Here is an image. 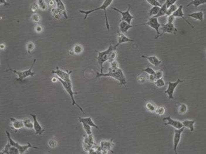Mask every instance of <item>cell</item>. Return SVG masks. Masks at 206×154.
Returning <instances> with one entry per match:
<instances>
[{
  "label": "cell",
  "instance_id": "1",
  "mask_svg": "<svg viewBox=\"0 0 206 154\" xmlns=\"http://www.w3.org/2000/svg\"><path fill=\"white\" fill-rule=\"evenodd\" d=\"M101 77H111L115 79L119 82L121 85H126L127 80L123 71L119 67H110L108 69V72L107 73H101L97 72L96 78Z\"/></svg>",
  "mask_w": 206,
  "mask_h": 154
},
{
  "label": "cell",
  "instance_id": "2",
  "mask_svg": "<svg viewBox=\"0 0 206 154\" xmlns=\"http://www.w3.org/2000/svg\"><path fill=\"white\" fill-rule=\"evenodd\" d=\"M114 1L113 0H105L104 1L103 4L101 6L95 9H93V10H90V11H79V12L81 13H83L85 14L84 19L86 20L87 18L88 15L92 13L93 12H95V11H99V10H103L104 11V14L106 26V28L108 30H109V21H108V18H107V14L106 10L108 7L111 5L112 2Z\"/></svg>",
  "mask_w": 206,
  "mask_h": 154
},
{
  "label": "cell",
  "instance_id": "3",
  "mask_svg": "<svg viewBox=\"0 0 206 154\" xmlns=\"http://www.w3.org/2000/svg\"><path fill=\"white\" fill-rule=\"evenodd\" d=\"M56 78L58 80V81H60L61 83L63 85V88L65 90L67 93L69 95L70 98H71V101H72V105L73 106H76L82 112L85 114L84 110L82 109V107L80 105L78 104L75 101V98H74V95L77 94L78 93L75 92L73 90V87H72V84L71 82H66V81H63L61 79L58 78V77L56 76Z\"/></svg>",
  "mask_w": 206,
  "mask_h": 154
},
{
  "label": "cell",
  "instance_id": "4",
  "mask_svg": "<svg viewBox=\"0 0 206 154\" xmlns=\"http://www.w3.org/2000/svg\"><path fill=\"white\" fill-rule=\"evenodd\" d=\"M114 50H115L114 46L112 44H110L107 49L105 51H103V52H98L97 59V63L99 64L100 67H101V72L100 73H103V70L104 69L103 64L107 61H108L110 53Z\"/></svg>",
  "mask_w": 206,
  "mask_h": 154
},
{
  "label": "cell",
  "instance_id": "5",
  "mask_svg": "<svg viewBox=\"0 0 206 154\" xmlns=\"http://www.w3.org/2000/svg\"><path fill=\"white\" fill-rule=\"evenodd\" d=\"M6 136L8 139V141L13 146H15L19 150L20 154H23L25 153L26 152L28 151V150L30 148H33L34 149H38V147L36 146H33L30 143H28L27 145H23L20 144L18 143L15 141L14 140H13L11 137V134L9 131H6Z\"/></svg>",
  "mask_w": 206,
  "mask_h": 154
},
{
  "label": "cell",
  "instance_id": "6",
  "mask_svg": "<svg viewBox=\"0 0 206 154\" xmlns=\"http://www.w3.org/2000/svg\"><path fill=\"white\" fill-rule=\"evenodd\" d=\"M36 61V59H34V61H33V63H32V65H31V66L30 68L28 69V70L23 71V72H19V71H18L17 70H13V69H6V72L11 71V72L15 73V74H16V75L18 76V78L15 79L16 81L23 82V80L29 76L33 77V76H34L35 73H34V72H32V69H33V66H34V64H35Z\"/></svg>",
  "mask_w": 206,
  "mask_h": 154
},
{
  "label": "cell",
  "instance_id": "7",
  "mask_svg": "<svg viewBox=\"0 0 206 154\" xmlns=\"http://www.w3.org/2000/svg\"><path fill=\"white\" fill-rule=\"evenodd\" d=\"M144 25L149 26L150 28L154 29L156 30V36L155 37V39L156 40H157V39L159 38V36L161 33L160 31H159V29H160V28L161 27L162 24H160L158 22V18L154 17H150L146 23L140 24V25H134V27Z\"/></svg>",
  "mask_w": 206,
  "mask_h": 154
},
{
  "label": "cell",
  "instance_id": "8",
  "mask_svg": "<svg viewBox=\"0 0 206 154\" xmlns=\"http://www.w3.org/2000/svg\"><path fill=\"white\" fill-rule=\"evenodd\" d=\"M72 71H69L68 70L65 72V71L59 69L58 67L57 66L56 70H53L52 71V73L53 74H55L56 76L58 77L63 81H66V82H71L70 76L72 73Z\"/></svg>",
  "mask_w": 206,
  "mask_h": 154
},
{
  "label": "cell",
  "instance_id": "9",
  "mask_svg": "<svg viewBox=\"0 0 206 154\" xmlns=\"http://www.w3.org/2000/svg\"><path fill=\"white\" fill-rule=\"evenodd\" d=\"M131 6V5H129L128 6V9L126 11H121L119 10V9L117 8L113 7V10L115 11L120 13L121 15V18L120 20V21H125L129 24H131L132 21L133 19H134V17L130 13V10Z\"/></svg>",
  "mask_w": 206,
  "mask_h": 154
},
{
  "label": "cell",
  "instance_id": "10",
  "mask_svg": "<svg viewBox=\"0 0 206 154\" xmlns=\"http://www.w3.org/2000/svg\"><path fill=\"white\" fill-rule=\"evenodd\" d=\"M183 82V81L179 78L177 81L174 82H169L168 83V87L165 91V93L167 94L169 99H173V94L175 89L178 87L180 83Z\"/></svg>",
  "mask_w": 206,
  "mask_h": 154
},
{
  "label": "cell",
  "instance_id": "11",
  "mask_svg": "<svg viewBox=\"0 0 206 154\" xmlns=\"http://www.w3.org/2000/svg\"><path fill=\"white\" fill-rule=\"evenodd\" d=\"M161 30V33H160L159 38L166 33H170V34H176L178 31V29L176 28L174 24L167 23L161 25L160 28Z\"/></svg>",
  "mask_w": 206,
  "mask_h": 154
},
{
  "label": "cell",
  "instance_id": "12",
  "mask_svg": "<svg viewBox=\"0 0 206 154\" xmlns=\"http://www.w3.org/2000/svg\"><path fill=\"white\" fill-rule=\"evenodd\" d=\"M114 144L112 140H104L100 143V147L101 149V153L107 154L113 148Z\"/></svg>",
  "mask_w": 206,
  "mask_h": 154
},
{
  "label": "cell",
  "instance_id": "13",
  "mask_svg": "<svg viewBox=\"0 0 206 154\" xmlns=\"http://www.w3.org/2000/svg\"><path fill=\"white\" fill-rule=\"evenodd\" d=\"M184 130V127H183L179 129H175L174 130V137H173V149L175 154H178L177 148L181 138V134Z\"/></svg>",
  "mask_w": 206,
  "mask_h": 154
},
{
  "label": "cell",
  "instance_id": "14",
  "mask_svg": "<svg viewBox=\"0 0 206 154\" xmlns=\"http://www.w3.org/2000/svg\"><path fill=\"white\" fill-rule=\"evenodd\" d=\"M30 115L32 117L33 119V124H34V129L35 131V134L36 135H41L45 131L44 129L42 128L37 119V116L34 114H30Z\"/></svg>",
  "mask_w": 206,
  "mask_h": 154
},
{
  "label": "cell",
  "instance_id": "15",
  "mask_svg": "<svg viewBox=\"0 0 206 154\" xmlns=\"http://www.w3.org/2000/svg\"><path fill=\"white\" fill-rule=\"evenodd\" d=\"M164 121H167V123H165V125H170L173 128L176 129H179L183 127V125L182 122L178 120H175L173 119L170 117V116L166 117L163 119Z\"/></svg>",
  "mask_w": 206,
  "mask_h": 154
},
{
  "label": "cell",
  "instance_id": "16",
  "mask_svg": "<svg viewBox=\"0 0 206 154\" xmlns=\"http://www.w3.org/2000/svg\"><path fill=\"white\" fill-rule=\"evenodd\" d=\"M57 3V8L56 9L53 10V12L55 14H62L65 17L66 19L68 18L66 11L65 7L63 1L60 0H56L55 1Z\"/></svg>",
  "mask_w": 206,
  "mask_h": 154
},
{
  "label": "cell",
  "instance_id": "17",
  "mask_svg": "<svg viewBox=\"0 0 206 154\" xmlns=\"http://www.w3.org/2000/svg\"><path fill=\"white\" fill-rule=\"evenodd\" d=\"M11 128L16 132L24 128L23 120H19L15 118H11Z\"/></svg>",
  "mask_w": 206,
  "mask_h": 154
},
{
  "label": "cell",
  "instance_id": "18",
  "mask_svg": "<svg viewBox=\"0 0 206 154\" xmlns=\"http://www.w3.org/2000/svg\"><path fill=\"white\" fill-rule=\"evenodd\" d=\"M117 33H118V42L116 45L114 46L115 50L122 43L130 42H133L134 41L132 39L129 38L124 34V33H121L119 31H117Z\"/></svg>",
  "mask_w": 206,
  "mask_h": 154
},
{
  "label": "cell",
  "instance_id": "19",
  "mask_svg": "<svg viewBox=\"0 0 206 154\" xmlns=\"http://www.w3.org/2000/svg\"><path fill=\"white\" fill-rule=\"evenodd\" d=\"M173 15L175 17V18H182V19H183L192 28H194V26L191 23H190L189 21L186 20V18L185 17L184 13L183 12V6L180 5L178 7V10L173 14Z\"/></svg>",
  "mask_w": 206,
  "mask_h": 154
},
{
  "label": "cell",
  "instance_id": "20",
  "mask_svg": "<svg viewBox=\"0 0 206 154\" xmlns=\"http://www.w3.org/2000/svg\"><path fill=\"white\" fill-rule=\"evenodd\" d=\"M141 57L147 59L149 63L154 66L157 67L159 66L161 64V61L159 58L155 56H146L142 55Z\"/></svg>",
  "mask_w": 206,
  "mask_h": 154
},
{
  "label": "cell",
  "instance_id": "21",
  "mask_svg": "<svg viewBox=\"0 0 206 154\" xmlns=\"http://www.w3.org/2000/svg\"><path fill=\"white\" fill-rule=\"evenodd\" d=\"M185 16L190 17L192 18L195 20H198V21H203L204 18V14L203 12L200 11L199 12H194L190 14H184Z\"/></svg>",
  "mask_w": 206,
  "mask_h": 154
},
{
  "label": "cell",
  "instance_id": "22",
  "mask_svg": "<svg viewBox=\"0 0 206 154\" xmlns=\"http://www.w3.org/2000/svg\"><path fill=\"white\" fill-rule=\"evenodd\" d=\"M79 122L82 124L84 123V124H87L89 125L92 127L98 129V127L97 125L94 122L92 118L90 117H88L82 118L79 117Z\"/></svg>",
  "mask_w": 206,
  "mask_h": 154
},
{
  "label": "cell",
  "instance_id": "23",
  "mask_svg": "<svg viewBox=\"0 0 206 154\" xmlns=\"http://www.w3.org/2000/svg\"><path fill=\"white\" fill-rule=\"evenodd\" d=\"M134 27V26L132 25L131 24H129L125 21H120L119 24V30L120 32L123 33H127L130 29Z\"/></svg>",
  "mask_w": 206,
  "mask_h": 154
},
{
  "label": "cell",
  "instance_id": "24",
  "mask_svg": "<svg viewBox=\"0 0 206 154\" xmlns=\"http://www.w3.org/2000/svg\"><path fill=\"white\" fill-rule=\"evenodd\" d=\"M83 143L91 146H93L95 145L92 134L87 135L86 134V135H84L83 136Z\"/></svg>",
  "mask_w": 206,
  "mask_h": 154
},
{
  "label": "cell",
  "instance_id": "25",
  "mask_svg": "<svg viewBox=\"0 0 206 154\" xmlns=\"http://www.w3.org/2000/svg\"><path fill=\"white\" fill-rule=\"evenodd\" d=\"M195 123V121L194 120H188V119L184 120L182 122L183 127L188 128L192 132L194 131Z\"/></svg>",
  "mask_w": 206,
  "mask_h": 154
},
{
  "label": "cell",
  "instance_id": "26",
  "mask_svg": "<svg viewBox=\"0 0 206 154\" xmlns=\"http://www.w3.org/2000/svg\"><path fill=\"white\" fill-rule=\"evenodd\" d=\"M206 3V1L205 0H192L187 4L186 6L189 7L190 6L193 5L195 7H197L199 6L205 4Z\"/></svg>",
  "mask_w": 206,
  "mask_h": 154
},
{
  "label": "cell",
  "instance_id": "27",
  "mask_svg": "<svg viewBox=\"0 0 206 154\" xmlns=\"http://www.w3.org/2000/svg\"><path fill=\"white\" fill-rule=\"evenodd\" d=\"M188 107L185 104H179L178 107V114L183 115L187 112Z\"/></svg>",
  "mask_w": 206,
  "mask_h": 154
},
{
  "label": "cell",
  "instance_id": "28",
  "mask_svg": "<svg viewBox=\"0 0 206 154\" xmlns=\"http://www.w3.org/2000/svg\"><path fill=\"white\" fill-rule=\"evenodd\" d=\"M167 11V6H166V4L165 3L160 7V10H159V12H158V14L156 16L153 17L158 18L160 17L163 16H164L166 15Z\"/></svg>",
  "mask_w": 206,
  "mask_h": 154
},
{
  "label": "cell",
  "instance_id": "29",
  "mask_svg": "<svg viewBox=\"0 0 206 154\" xmlns=\"http://www.w3.org/2000/svg\"><path fill=\"white\" fill-rule=\"evenodd\" d=\"M160 7L158 6H153L149 11V16L151 17H153L156 16L159 12Z\"/></svg>",
  "mask_w": 206,
  "mask_h": 154
},
{
  "label": "cell",
  "instance_id": "30",
  "mask_svg": "<svg viewBox=\"0 0 206 154\" xmlns=\"http://www.w3.org/2000/svg\"><path fill=\"white\" fill-rule=\"evenodd\" d=\"M23 123H24V128L29 129H34L33 122H32L29 119H26L23 120Z\"/></svg>",
  "mask_w": 206,
  "mask_h": 154
},
{
  "label": "cell",
  "instance_id": "31",
  "mask_svg": "<svg viewBox=\"0 0 206 154\" xmlns=\"http://www.w3.org/2000/svg\"><path fill=\"white\" fill-rule=\"evenodd\" d=\"M178 7L177 6V5L175 4L170 6L169 8H167L166 16H169L173 15V14L178 10Z\"/></svg>",
  "mask_w": 206,
  "mask_h": 154
},
{
  "label": "cell",
  "instance_id": "32",
  "mask_svg": "<svg viewBox=\"0 0 206 154\" xmlns=\"http://www.w3.org/2000/svg\"><path fill=\"white\" fill-rule=\"evenodd\" d=\"M145 107L146 110L150 112H155L157 108V107L151 102H147L146 104Z\"/></svg>",
  "mask_w": 206,
  "mask_h": 154
},
{
  "label": "cell",
  "instance_id": "33",
  "mask_svg": "<svg viewBox=\"0 0 206 154\" xmlns=\"http://www.w3.org/2000/svg\"><path fill=\"white\" fill-rule=\"evenodd\" d=\"M166 108L164 107L160 106L157 107L155 112L157 115L160 116H163L166 113Z\"/></svg>",
  "mask_w": 206,
  "mask_h": 154
},
{
  "label": "cell",
  "instance_id": "34",
  "mask_svg": "<svg viewBox=\"0 0 206 154\" xmlns=\"http://www.w3.org/2000/svg\"><path fill=\"white\" fill-rule=\"evenodd\" d=\"M117 56V54L116 52V50H114L110 53V55H109V60L108 62L109 63H111V62L113 61H116V59Z\"/></svg>",
  "mask_w": 206,
  "mask_h": 154
},
{
  "label": "cell",
  "instance_id": "35",
  "mask_svg": "<svg viewBox=\"0 0 206 154\" xmlns=\"http://www.w3.org/2000/svg\"><path fill=\"white\" fill-rule=\"evenodd\" d=\"M82 127H83L84 130L85 131L86 134L87 135H91L92 134L91 126L87 125V124L82 123Z\"/></svg>",
  "mask_w": 206,
  "mask_h": 154
},
{
  "label": "cell",
  "instance_id": "36",
  "mask_svg": "<svg viewBox=\"0 0 206 154\" xmlns=\"http://www.w3.org/2000/svg\"><path fill=\"white\" fill-rule=\"evenodd\" d=\"M156 86L158 88H161L164 87L166 85V83L163 79L160 78L156 80L155 82Z\"/></svg>",
  "mask_w": 206,
  "mask_h": 154
},
{
  "label": "cell",
  "instance_id": "37",
  "mask_svg": "<svg viewBox=\"0 0 206 154\" xmlns=\"http://www.w3.org/2000/svg\"><path fill=\"white\" fill-rule=\"evenodd\" d=\"M146 1L149 4L153 6H158L161 7L162 5L157 0H146Z\"/></svg>",
  "mask_w": 206,
  "mask_h": 154
},
{
  "label": "cell",
  "instance_id": "38",
  "mask_svg": "<svg viewBox=\"0 0 206 154\" xmlns=\"http://www.w3.org/2000/svg\"><path fill=\"white\" fill-rule=\"evenodd\" d=\"M8 154H20V153L17 148L11 145V147L8 151Z\"/></svg>",
  "mask_w": 206,
  "mask_h": 154
},
{
  "label": "cell",
  "instance_id": "39",
  "mask_svg": "<svg viewBox=\"0 0 206 154\" xmlns=\"http://www.w3.org/2000/svg\"><path fill=\"white\" fill-rule=\"evenodd\" d=\"M142 71L146 72L149 75H154L156 73V71L150 67H147L146 68L143 69Z\"/></svg>",
  "mask_w": 206,
  "mask_h": 154
},
{
  "label": "cell",
  "instance_id": "40",
  "mask_svg": "<svg viewBox=\"0 0 206 154\" xmlns=\"http://www.w3.org/2000/svg\"><path fill=\"white\" fill-rule=\"evenodd\" d=\"M163 75H164V72H163V71L162 69H160V70L156 71V73L154 75L156 80L162 78L163 76Z\"/></svg>",
  "mask_w": 206,
  "mask_h": 154
},
{
  "label": "cell",
  "instance_id": "41",
  "mask_svg": "<svg viewBox=\"0 0 206 154\" xmlns=\"http://www.w3.org/2000/svg\"><path fill=\"white\" fill-rule=\"evenodd\" d=\"M48 145H49V146L51 147V148H55V147L57 146V141H56L55 140H54V139H50V140L49 141Z\"/></svg>",
  "mask_w": 206,
  "mask_h": 154
},
{
  "label": "cell",
  "instance_id": "42",
  "mask_svg": "<svg viewBox=\"0 0 206 154\" xmlns=\"http://www.w3.org/2000/svg\"><path fill=\"white\" fill-rule=\"evenodd\" d=\"M177 0H166V4L167 8H168L172 5L175 4V3L177 1Z\"/></svg>",
  "mask_w": 206,
  "mask_h": 154
},
{
  "label": "cell",
  "instance_id": "43",
  "mask_svg": "<svg viewBox=\"0 0 206 154\" xmlns=\"http://www.w3.org/2000/svg\"><path fill=\"white\" fill-rule=\"evenodd\" d=\"M82 48L80 45H76L74 48V52L76 54H79L82 52Z\"/></svg>",
  "mask_w": 206,
  "mask_h": 154
},
{
  "label": "cell",
  "instance_id": "44",
  "mask_svg": "<svg viewBox=\"0 0 206 154\" xmlns=\"http://www.w3.org/2000/svg\"><path fill=\"white\" fill-rule=\"evenodd\" d=\"M175 18H176L173 16V15L169 16H168V18H167V23L173 24V22L175 21Z\"/></svg>",
  "mask_w": 206,
  "mask_h": 154
},
{
  "label": "cell",
  "instance_id": "45",
  "mask_svg": "<svg viewBox=\"0 0 206 154\" xmlns=\"http://www.w3.org/2000/svg\"><path fill=\"white\" fill-rule=\"evenodd\" d=\"M138 82L141 83H143L146 82V78L143 75H140L137 78Z\"/></svg>",
  "mask_w": 206,
  "mask_h": 154
},
{
  "label": "cell",
  "instance_id": "46",
  "mask_svg": "<svg viewBox=\"0 0 206 154\" xmlns=\"http://www.w3.org/2000/svg\"><path fill=\"white\" fill-rule=\"evenodd\" d=\"M148 80L149 81L151 82H155L156 81V78H155V75H149L148 77Z\"/></svg>",
  "mask_w": 206,
  "mask_h": 154
},
{
  "label": "cell",
  "instance_id": "47",
  "mask_svg": "<svg viewBox=\"0 0 206 154\" xmlns=\"http://www.w3.org/2000/svg\"><path fill=\"white\" fill-rule=\"evenodd\" d=\"M34 48V45L32 42H30L28 45V51L29 53L30 54V51L33 49Z\"/></svg>",
  "mask_w": 206,
  "mask_h": 154
},
{
  "label": "cell",
  "instance_id": "48",
  "mask_svg": "<svg viewBox=\"0 0 206 154\" xmlns=\"http://www.w3.org/2000/svg\"><path fill=\"white\" fill-rule=\"evenodd\" d=\"M110 64H111V67H119L118 63L116 61H114L113 62H111Z\"/></svg>",
  "mask_w": 206,
  "mask_h": 154
}]
</instances>
